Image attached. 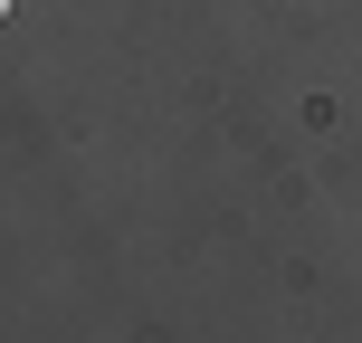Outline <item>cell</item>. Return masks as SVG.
<instances>
[{"instance_id":"obj_1","label":"cell","mask_w":362,"mask_h":343,"mask_svg":"<svg viewBox=\"0 0 362 343\" xmlns=\"http://www.w3.org/2000/svg\"><path fill=\"white\" fill-rule=\"evenodd\" d=\"M0 19H10V0H0Z\"/></svg>"}]
</instances>
